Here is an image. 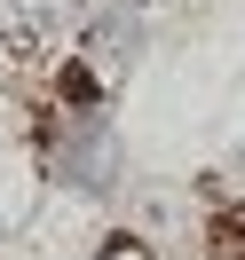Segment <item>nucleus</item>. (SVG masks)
I'll return each instance as SVG.
<instances>
[{
  "mask_svg": "<svg viewBox=\"0 0 245 260\" xmlns=\"http://www.w3.org/2000/svg\"><path fill=\"white\" fill-rule=\"evenodd\" d=\"M79 63H95V71H127L134 55H143V16H127V8H103L95 24H87V40H79Z\"/></svg>",
  "mask_w": 245,
  "mask_h": 260,
  "instance_id": "2",
  "label": "nucleus"
},
{
  "mask_svg": "<svg viewBox=\"0 0 245 260\" xmlns=\"http://www.w3.org/2000/svg\"><path fill=\"white\" fill-rule=\"evenodd\" d=\"M206 252H213V260H245V205L222 213V221L206 229Z\"/></svg>",
  "mask_w": 245,
  "mask_h": 260,
  "instance_id": "3",
  "label": "nucleus"
},
{
  "mask_svg": "<svg viewBox=\"0 0 245 260\" xmlns=\"http://www.w3.org/2000/svg\"><path fill=\"white\" fill-rule=\"evenodd\" d=\"M40 174L79 197H103L119 181V126L103 103H48L40 111Z\"/></svg>",
  "mask_w": 245,
  "mask_h": 260,
  "instance_id": "1",
  "label": "nucleus"
},
{
  "mask_svg": "<svg viewBox=\"0 0 245 260\" xmlns=\"http://www.w3.org/2000/svg\"><path fill=\"white\" fill-rule=\"evenodd\" d=\"M95 260H150V244H143V237H111Z\"/></svg>",
  "mask_w": 245,
  "mask_h": 260,
  "instance_id": "4",
  "label": "nucleus"
}]
</instances>
